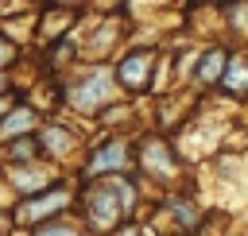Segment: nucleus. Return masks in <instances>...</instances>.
<instances>
[{"label":"nucleus","instance_id":"f257e3e1","mask_svg":"<svg viewBox=\"0 0 248 236\" xmlns=\"http://www.w3.org/2000/svg\"><path fill=\"white\" fill-rule=\"evenodd\" d=\"M132 201H136V193L120 178H108L101 186H89L85 190V221H89V228H97V232L116 228L132 213Z\"/></svg>","mask_w":248,"mask_h":236},{"label":"nucleus","instance_id":"f03ea898","mask_svg":"<svg viewBox=\"0 0 248 236\" xmlns=\"http://www.w3.org/2000/svg\"><path fill=\"white\" fill-rule=\"evenodd\" d=\"M108 93H112V77H108V70L81 74V77H74V81L66 85V101H70L78 112H93V108H101V104L108 101Z\"/></svg>","mask_w":248,"mask_h":236},{"label":"nucleus","instance_id":"7ed1b4c3","mask_svg":"<svg viewBox=\"0 0 248 236\" xmlns=\"http://www.w3.org/2000/svg\"><path fill=\"white\" fill-rule=\"evenodd\" d=\"M140 166H143L151 178H159V182H167V178L178 174V162H174V155H170V143H163V139H143V147H140Z\"/></svg>","mask_w":248,"mask_h":236},{"label":"nucleus","instance_id":"20e7f679","mask_svg":"<svg viewBox=\"0 0 248 236\" xmlns=\"http://www.w3.org/2000/svg\"><path fill=\"white\" fill-rule=\"evenodd\" d=\"M70 205V190H50V193H39V197H31V201H23L19 205V213H16V221H31V224H46L54 213H62Z\"/></svg>","mask_w":248,"mask_h":236},{"label":"nucleus","instance_id":"39448f33","mask_svg":"<svg viewBox=\"0 0 248 236\" xmlns=\"http://www.w3.org/2000/svg\"><path fill=\"white\" fill-rule=\"evenodd\" d=\"M151 70H155V54H151V50H140V54H128V58L120 62L116 81H120L124 89H147Z\"/></svg>","mask_w":248,"mask_h":236},{"label":"nucleus","instance_id":"423d86ee","mask_svg":"<svg viewBox=\"0 0 248 236\" xmlns=\"http://www.w3.org/2000/svg\"><path fill=\"white\" fill-rule=\"evenodd\" d=\"M128 166V147L124 143H108V147H101L97 155H93V162L85 166V174L89 178H97V174H105L108 170V178L116 174V170H124Z\"/></svg>","mask_w":248,"mask_h":236},{"label":"nucleus","instance_id":"0eeeda50","mask_svg":"<svg viewBox=\"0 0 248 236\" xmlns=\"http://www.w3.org/2000/svg\"><path fill=\"white\" fill-rule=\"evenodd\" d=\"M54 182V174L39 162H23V166H12V186L19 193H35V190H46Z\"/></svg>","mask_w":248,"mask_h":236},{"label":"nucleus","instance_id":"6e6552de","mask_svg":"<svg viewBox=\"0 0 248 236\" xmlns=\"http://www.w3.org/2000/svg\"><path fill=\"white\" fill-rule=\"evenodd\" d=\"M225 66H229V54H225L221 46H209V50H205V54L198 58V70H194L198 85H213V81H221Z\"/></svg>","mask_w":248,"mask_h":236},{"label":"nucleus","instance_id":"1a4fd4ad","mask_svg":"<svg viewBox=\"0 0 248 236\" xmlns=\"http://www.w3.org/2000/svg\"><path fill=\"white\" fill-rule=\"evenodd\" d=\"M39 151H46V155H54V159L70 155V151H74V132L58 128V124H46V128L39 132Z\"/></svg>","mask_w":248,"mask_h":236},{"label":"nucleus","instance_id":"9d476101","mask_svg":"<svg viewBox=\"0 0 248 236\" xmlns=\"http://www.w3.org/2000/svg\"><path fill=\"white\" fill-rule=\"evenodd\" d=\"M221 81H225V89H232V93H248V62H244V58H229Z\"/></svg>","mask_w":248,"mask_h":236},{"label":"nucleus","instance_id":"9b49d317","mask_svg":"<svg viewBox=\"0 0 248 236\" xmlns=\"http://www.w3.org/2000/svg\"><path fill=\"white\" fill-rule=\"evenodd\" d=\"M31 124H35V112H31V108H16V112H8V116H4L0 132H4V135H19V139H23V132H27Z\"/></svg>","mask_w":248,"mask_h":236},{"label":"nucleus","instance_id":"f8f14e48","mask_svg":"<svg viewBox=\"0 0 248 236\" xmlns=\"http://www.w3.org/2000/svg\"><path fill=\"white\" fill-rule=\"evenodd\" d=\"M170 213H174V217H178L186 228H194V224L202 221V209H198L190 197H174V201H170Z\"/></svg>","mask_w":248,"mask_h":236},{"label":"nucleus","instance_id":"ddd939ff","mask_svg":"<svg viewBox=\"0 0 248 236\" xmlns=\"http://www.w3.org/2000/svg\"><path fill=\"white\" fill-rule=\"evenodd\" d=\"M35 155H39L35 139H27V135H23V139H16V143H12V162H16V166H23V162H35Z\"/></svg>","mask_w":248,"mask_h":236},{"label":"nucleus","instance_id":"4468645a","mask_svg":"<svg viewBox=\"0 0 248 236\" xmlns=\"http://www.w3.org/2000/svg\"><path fill=\"white\" fill-rule=\"evenodd\" d=\"M35 236H78V228L70 221H46V224L35 228Z\"/></svg>","mask_w":248,"mask_h":236},{"label":"nucleus","instance_id":"2eb2a0df","mask_svg":"<svg viewBox=\"0 0 248 236\" xmlns=\"http://www.w3.org/2000/svg\"><path fill=\"white\" fill-rule=\"evenodd\" d=\"M46 19H50V23H43V35H54V31H62V27H66V23H70V19H62V15H58V12H50V15H46Z\"/></svg>","mask_w":248,"mask_h":236},{"label":"nucleus","instance_id":"dca6fc26","mask_svg":"<svg viewBox=\"0 0 248 236\" xmlns=\"http://www.w3.org/2000/svg\"><path fill=\"white\" fill-rule=\"evenodd\" d=\"M12 58H16V43H8V39L0 35V66H8Z\"/></svg>","mask_w":248,"mask_h":236},{"label":"nucleus","instance_id":"f3484780","mask_svg":"<svg viewBox=\"0 0 248 236\" xmlns=\"http://www.w3.org/2000/svg\"><path fill=\"white\" fill-rule=\"evenodd\" d=\"M8 228H12V213H4V209H0V236H4Z\"/></svg>","mask_w":248,"mask_h":236},{"label":"nucleus","instance_id":"a211bd4d","mask_svg":"<svg viewBox=\"0 0 248 236\" xmlns=\"http://www.w3.org/2000/svg\"><path fill=\"white\" fill-rule=\"evenodd\" d=\"M120 236H147V232H140V228H124Z\"/></svg>","mask_w":248,"mask_h":236},{"label":"nucleus","instance_id":"6ab92c4d","mask_svg":"<svg viewBox=\"0 0 248 236\" xmlns=\"http://www.w3.org/2000/svg\"><path fill=\"white\" fill-rule=\"evenodd\" d=\"M4 89H8V74L0 70V93H4Z\"/></svg>","mask_w":248,"mask_h":236},{"label":"nucleus","instance_id":"aec40b11","mask_svg":"<svg viewBox=\"0 0 248 236\" xmlns=\"http://www.w3.org/2000/svg\"><path fill=\"white\" fill-rule=\"evenodd\" d=\"M4 112H8V108H4V104H0V116H4Z\"/></svg>","mask_w":248,"mask_h":236}]
</instances>
